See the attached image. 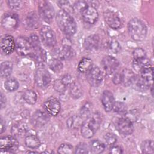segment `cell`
<instances>
[{
    "instance_id": "6da1fadb",
    "label": "cell",
    "mask_w": 154,
    "mask_h": 154,
    "mask_svg": "<svg viewBox=\"0 0 154 154\" xmlns=\"http://www.w3.org/2000/svg\"><path fill=\"white\" fill-rule=\"evenodd\" d=\"M55 19L60 29L66 35L72 36L75 34L77 29L76 22L67 11L60 10L56 14Z\"/></svg>"
},
{
    "instance_id": "7a4b0ae2",
    "label": "cell",
    "mask_w": 154,
    "mask_h": 154,
    "mask_svg": "<svg viewBox=\"0 0 154 154\" xmlns=\"http://www.w3.org/2000/svg\"><path fill=\"white\" fill-rule=\"evenodd\" d=\"M102 118L99 112L91 114L84 120L81 126V135L85 138H91L100 128Z\"/></svg>"
},
{
    "instance_id": "3957f363",
    "label": "cell",
    "mask_w": 154,
    "mask_h": 154,
    "mask_svg": "<svg viewBox=\"0 0 154 154\" xmlns=\"http://www.w3.org/2000/svg\"><path fill=\"white\" fill-rule=\"evenodd\" d=\"M131 37L135 41H143L147 35V29L144 23L138 18L130 20L128 25Z\"/></svg>"
},
{
    "instance_id": "277c9868",
    "label": "cell",
    "mask_w": 154,
    "mask_h": 154,
    "mask_svg": "<svg viewBox=\"0 0 154 154\" xmlns=\"http://www.w3.org/2000/svg\"><path fill=\"white\" fill-rule=\"evenodd\" d=\"M0 147L1 153H14L19 148V143L13 136H5L0 139Z\"/></svg>"
},
{
    "instance_id": "5b68a950",
    "label": "cell",
    "mask_w": 154,
    "mask_h": 154,
    "mask_svg": "<svg viewBox=\"0 0 154 154\" xmlns=\"http://www.w3.org/2000/svg\"><path fill=\"white\" fill-rule=\"evenodd\" d=\"M40 36L43 45L48 48H53L57 43L55 34L48 26L42 27L40 31Z\"/></svg>"
},
{
    "instance_id": "8992f818",
    "label": "cell",
    "mask_w": 154,
    "mask_h": 154,
    "mask_svg": "<svg viewBox=\"0 0 154 154\" xmlns=\"http://www.w3.org/2000/svg\"><path fill=\"white\" fill-rule=\"evenodd\" d=\"M15 49L17 53L22 56L31 55L34 50L29 40L23 37H19L16 39Z\"/></svg>"
},
{
    "instance_id": "52a82bcc",
    "label": "cell",
    "mask_w": 154,
    "mask_h": 154,
    "mask_svg": "<svg viewBox=\"0 0 154 154\" xmlns=\"http://www.w3.org/2000/svg\"><path fill=\"white\" fill-rule=\"evenodd\" d=\"M86 78L91 86L97 87L102 82L103 75L100 69L97 66H93L87 72Z\"/></svg>"
},
{
    "instance_id": "ba28073f",
    "label": "cell",
    "mask_w": 154,
    "mask_h": 154,
    "mask_svg": "<svg viewBox=\"0 0 154 154\" xmlns=\"http://www.w3.org/2000/svg\"><path fill=\"white\" fill-rule=\"evenodd\" d=\"M34 79L37 85L40 88H44L48 86L51 81V75L49 72L43 67H39L37 69Z\"/></svg>"
},
{
    "instance_id": "9c48e42d",
    "label": "cell",
    "mask_w": 154,
    "mask_h": 154,
    "mask_svg": "<svg viewBox=\"0 0 154 154\" xmlns=\"http://www.w3.org/2000/svg\"><path fill=\"white\" fill-rule=\"evenodd\" d=\"M38 14L46 22H49L53 19L55 11L51 4L48 1H40L38 5Z\"/></svg>"
},
{
    "instance_id": "30bf717a",
    "label": "cell",
    "mask_w": 154,
    "mask_h": 154,
    "mask_svg": "<svg viewBox=\"0 0 154 154\" xmlns=\"http://www.w3.org/2000/svg\"><path fill=\"white\" fill-rule=\"evenodd\" d=\"M116 126L119 132L123 136L130 135L134 131L132 122L128 117L119 118Z\"/></svg>"
},
{
    "instance_id": "8fae6325",
    "label": "cell",
    "mask_w": 154,
    "mask_h": 154,
    "mask_svg": "<svg viewBox=\"0 0 154 154\" xmlns=\"http://www.w3.org/2000/svg\"><path fill=\"white\" fill-rule=\"evenodd\" d=\"M19 23V17L14 13H7L3 15L1 20L2 27L7 31L15 29Z\"/></svg>"
},
{
    "instance_id": "7c38bea8",
    "label": "cell",
    "mask_w": 154,
    "mask_h": 154,
    "mask_svg": "<svg viewBox=\"0 0 154 154\" xmlns=\"http://www.w3.org/2000/svg\"><path fill=\"white\" fill-rule=\"evenodd\" d=\"M103 17L105 22L111 28L118 29L121 27V19L116 12L112 10H106L103 13Z\"/></svg>"
},
{
    "instance_id": "4fadbf2b",
    "label": "cell",
    "mask_w": 154,
    "mask_h": 154,
    "mask_svg": "<svg viewBox=\"0 0 154 154\" xmlns=\"http://www.w3.org/2000/svg\"><path fill=\"white\" fill-rule=\"evenodd\" d=\"M102 67L106 75H112L119 66V61L112 56L106 55L102 60Z\"/></svg>"
},
{
    "instance_id": "5bb4252c",
    "label": "cell",
    "mask_w": 154,
    "mask_h": 154,
    "mask_svg": "<svg viewBox=\"0 0 154 154\" xmlns=\"http://www.w3.org/2000/svg\"><path fill=\"white\" fill-rule=\"evenodd\" d=\"M49 119V114L46 112L37 110L31 116V123L34 126L40 128L47 124Z\"/></svg>"
},
{
    "instance_id": "9a60e30c",
    "label": "cell",
    "mask_w": 154,
    "mask_h": 154,
    "mask_svg": "<svg viewBox=\"0 0 154 154\" xmlns=\"http://www.w3.org/2000/svg\"><path fill=\"white\" fill-rule=\"evenodd\" d=\"M43 107L45 111L50 116H57L61 109L60 101L55 97H51L45 102Z\"/></svg>"
},
{
    "instance_id": "2e32d148",
    "label": "cell",
    "mask_w": 154,
    "mask_h": 154,
    "mask_svg": "<svg viewBox=\"0 0 154 154\" xmlns=\"http://www.w3.org/2000/svg\"><path fill=\"white\" fill-rule=\"evenodd\" d=\"M81 16L83 20L89 24L94 23L98 19L99 14L96 8L91 5H88V6L82 11Z\"/></svg>"
},
{
    "instance_id": "e0dca14e",
    "label": "cell",
    "mask_w": 154,
    "mask_h": 154,
    "mask_svg": "<svg viewBox=\"0 0 154 154\" xmlns=\"http://www.w3.org/2000/svg\"><path fill=\"white\" fill-rule=\"evenodd\" d=\"M16 42L10 35H4L1 40V48L5 55H8L13 52L15 49Z\"/></svg>"
},
{
    "instance_id": "ac0fdd59",
    "label": "cell",
    "mask_w": 154,
    "mask_h": 154,
    "mask_svg": "<svg viewBox=\"0 0 154 154\" xmlns=\"http://www.w3.org/2000/svg\"><path fill=\"white\" fill-rule=\"evenodd\" d=\"M57 58L60 60H68L72 58L75 54L73 49L68 45H63L55 50Z\"/></svg>"
},
{
    "instance_id": "d6986e66",
    "label": "cell",
    "mask_w": 154,
    "mask_h": 154,
    "mask_svg": "<svg viewBox=\"0 0 154 154\" xmlns=\"http://www.w3.org/2000/svg\"><path fill=\"white\" fill-rule=\"evenodd\" d=\"M101 102L104 109L106 112H110L112 110L115 100L112 93L109 90H105L102 94L101 98Z\"/></svg>"
},
{
    "instance_id": "ffe728a7",
    "label": "cell",
    "mask_w": 154,
    "mask_h": 154,
    "mask_svg": "<svg viewBox=\"0 0 154 154\" xmlns=\"http://www.w3.org/2000/svg\"><path fill=\"white\" fill-rule=\"evenodd\" d=\"M99 37L96 34H92L85 38L84 42V48L88 51H93L98 48Z\"/></svg>"
},
{
    "instance_id": "44dd1931",
    "label": "cell",
    "mask_w": 154,
    "mask_h": 154,
    "mask_svg": "<svg viewBox=\"0 0 154 154\" xmlns=\"http://www.w3.org/2000/svg\"><path fill=\"white\" fill-rule=\"evenodd\" d=\"M25 24L30 29H37L40 24V18L37 14L34 11L29 13L25 18Z\"/></svg>"
},
{
    "instance_id": "7402d4cb",
    "label": "cell",
    "mask_w": 154,
    "mask_h": 154,
    "mask_svg": "<svg viewBox=\"0 0 154 154\" xmlns=\"http://www.w3.org/2000/svg\"><path fill=\"white\" fill-rule=\"evenodd\" d=\"M120 75L121 83L126 87L133 85L137 78L135 73L131 70L128 69H124L120 73Z\"/></svg>"
},
{
    "instance_id": "603a6c76",
    "label": "cell",
    "mask_w": 154,
    "mask_h": 154,
    "mask_svg": "<svg viewBox=\"0 0 154 154\" xmlns=\"http://www.w3.org/2000/svg\"><path fill=\"white\" fill-rule=\"evenodd\" d=\"M30 55L39 64H42L46 60V52L41 47L34 49L32 53Z\"/></svg>"
},
{
    "instance_id": "cb8c5ba5",
    "label": "cell",
    "mask_w": 154,
    "mask_h": 154,
    "mask_svg": "<svg viewBox=\"0 0 154 154\" xmlns=\"http://www.w3.org/2000/svg\"><path fill=\"white\" fill-rule=\"evenodd\" d=\"M149 66H150V60L146 57L140 59H135L133 61L132 67L134 70L138 73H140L143 69Z\"/></svg>"
},
{
    "instance_id": "d4e9b609",
    "label": "cell",
    "mask_w": 154,
    "mask_h": 154,
    "mask_svg": "<svg viewBox=\"0 0 154 154\" xmlns=\"http://www.w3.org/2000/svg\"><path fill=\"white\" fill-rule=\"evenodd\" d=\"M69 93L73 99H79L83 94L82 86L78 82L73 81L69 85Z\"/></svg>"
},
{
    "instance_id": "484cf974",
    "label": "cell",
    "mask_w": 154,
    "mask_h": 154,
    "mask_svg": "<svg viewBox=\"0 0 154 154\" xmlns=\"http://www.w3.org/2000/svg\"><path fill=\"white\" fill-rule=\"evenodd\" d=\"M28 131L27 125L24 122H18L13 125L11 132L14 136H20L25 134Z\"/></svg>"
},
{
    "instance_id": "4316f807",
    "label": "cell",
    "mask_w": 154,
    "mask_h": 154,
    "mask_svg": "<svg viewBox=\"0 0 154 154\" xmlns=\"http://www.w3.org/2000/svg\"><path fill=\"white\" fill-rule=\"evenodd\" d=\"M83 118L80 115H74L70 117L67 121V126L69 129H75L81 126L83 122Z\"/></svg>"
},
{
    "instance_id": "83f0119b",
    "label": "cell",
    "mask_w": 154,
    "mask_h": 154,
    "mask_svg": "<svg viewBox=\"0 0 154 154\" xmlns=\"http://www.w3.org/2000/svg\"><path fill=\"white\" fill-rule=\"evenodd\" d=\"M25 144L27 147L29 149H35L40 147V141L35 135L31 134L27 135L25 137Z\"/></svg>"
},
{
    "instance_id": "f1b7e54d",
    "label": "cell",
    "mask_w": 154,
    "mask_h": 154,
    "mask_svg": "<svg viewBox=\"0 0 154 154\" xmlns=\"http://www.w3.org/2000/svg\"><path fill=\"white\" fill-rule=\"evenodd\" d=\"M90 152L93 153H101L105 149V144L98 140H93L90 144Z\"/></svg>"
},
{
    "instance_id": "f546056e",
    "label": "cell",
    "mask_w": 154,
    "mask_h": 154,
    "mask_svg": "<svg viewBox=\"0 0 154 154\" xmlns=\"http://www.w3.org/2000/svg\"><path fill=\"white\" fill-rule=\"evenodd\" d=\"M1 77L7 78L10 76L13 70V64L10 61H5L1 63L0 67Z\"/></svg>"
},
{
    "instance_id": "4dcf8cb0",
    "label": "cell",
    "mask_w": 154,
    "mask_h": 154,
    "mask_svg": "<svg viewBox=\"0 0 154 154\" xmlns=\"http://www.w3.org/2000/svg\"><path fill=\"white\" fill-rule=\"evenodd\" d=\"M92 64L93 63L91 59L88 58L84 57L80 60V61L78 63V70L81 73L87 72L93 66Z\"/></svg>"
},
{
    "instance_id": "1f68e13d",
    "label": "cell",
    "mask_w": 154,
    "mask_h": 154,
    "mask_svg": "<svg viewBox=\"0 0 154 154\" xmlns=\"http://www.w3.org/2000/svg\"><path fill=\"white\" fill-rule=\"evenodd\" d=\"M49 67L54 72H60L63 68V64L61 60L57 58H53L49 60L48 61Z\"/></svg>"
},
{
    "instance_id": "d6a6232c",
    "label": "cell",
    "mask_w": 154,
    "mask_h": 154,
    "mask_svg": "<svg viewBox=\"0 0 154 154\" xmlns=\"http://www.w3.org/2000/svg\"><path fill=\"white\" fill-rule=\"evenodd\" d=\"M23 98L28 104L34 105L37 101V96L34 91L32 90H26L23 94Z\"/></svg>"
},
{
    "instance_id": "836d02e7",
    "label": "cell",
    "mask_w": 154,
    "mask_h": 154,
    "mask_svg": "<svg viewBox=\"0 0 154 154\" xmlns=\"http://www.w3.org/2000/svg\"><path fill=\"white\" fill-rule=\"evenodd\" d=\"M106 49L111 53L117 54L120 51L121 46L117 40L111 38L106 43Z\"/></svg>"
},
{
    "instance_id": "e575fe53",
    "label": "cell",
    "mask_w": 154,
    "mask_h": 154,
    "mask_svg": "<svg viewBox=\"0 0 154 154\" xmlns=\"http://www.w3.org/2000/svg\"><path fill=\"white\" fill-rule=\"evenodd\" d=\"M141 150L144 153H153L154 144L151 140H146L141 144Z\"/></svg>"
},
{
    "instance_id": "d590c367",
    "label": "cell",
    "mask_w": 154,
    "mask_h": 154,
    "mask_svg": "<svg viewBox=\"0 0 154 154\" xmlns=\"http://www.w3.org/2000/svg\"><path fill=\"white\" fill-rule=\"evenodd\" d=\"M19 82L17 80L13 78L7 79L4 82V87L8 91L13 92L16 91L19 88Z\"/></svg>"
},
{
    "instance_id": "8d00e7d4",
    "label": "cell",
    "mask_w": 154,
    "mask_h": 154,
    "mask_svg": "<svg viewBox=\"0 0 154 154\" xmlns=\"http://www.w3.org/2000/svg\"><path fill=\"white\" fill-rule=\"evenodd\" d=\"M88 6V4L84 1H79L75 2L72 5V10L76 13H81Z\"/></svg>"
},
{
    "instance_id": "74e56055",
    "label": "cell",
    "mask_w": 154,
    "mask_h": 154,
    "mask_svg": "<svg viewBox=\"0 0 154 154\" xmlns=\"http://www.w3.org/2000/svg\"><path fill=\"white\" fill-rule=\"evenodd\" d=\"M67 87V86L64 84L61 79L55 80L53 84L54 90L60 93H63L66 90Z\"/></svg>"
},
{
    "instance_id": "f35d334b",
    "label": "cell",
    "mask_w": 154,
    "mask_h": 154,
    "mask_svg": "<svg viewBox=\"0 0 154 154\" xmlns=\"http://www.w3.org/2000/svg\"><path fill=\"white\" fill-rule=\"evenodd\" d=\"M57 152L60 154H71L73 152V148L71 144L64 143L59 146Z\"/></svg>"
},
{
    "instance_id": "ab89813d",
    "label": "cell",
    "mask_w": 154,
    "mask_h": 154,
    "mask_svg": "<svg viewBox=\"0 0 154 154\" xmlns=\"http://www.w3.org/2000/svg\"><path fill=\"white\" fill-rule=\"evenodd\" d=\"M104 140L106 143V144L108 146H112L116 144V143L117 141V136L114 134L113 133H107L104 136Z\"/></svg>"
},
{
    "instance_id": "60d3db41",
    "label": "cell",
    "mask_w": 154,
    "mask_h": 154,
    "mask_svg": "<svg viewBox=\"0 0 154 154\" xmlns=\"http://www.w3.org/2000/svg\"><path fill=\"white\" fill-rule=\"evenodd\" d=\"M115 112L120 114L125 113L127 111L126 105L122 102H115L113 109Z\"/></svg>"
},
{
    "instance_id": "b9f144b4",
    "label": "cell",
    "mask_w": 154,
    "mask_h": 154,
    "mask_svg": "<svg viewBox=\"0 0 154 154\" xmlns=\"http://www.w3.org/2000/svg\"><path fill=\"white\" fill-rule=\"evenodd\" d=\"M75 153H90V147L85 143H81L76 147Z\"/></svg>"
},
{
    "instance_id": "7bdbcfd3",
    "label": "cell",
    "mask_w": 154,
    "mask_h": 154,
    "mask_svg": "<svg viewBox=\"0 0 154 154\" xmlns=\"http://www.w3.org/2000/svg\"><path fill=\"white\" fill-rule=\"evenodd\" d=\"M133 57L135 59H140L146 57V51L141 48H137L133 51Z\"/></svg>"
},
{
    "instance_id": "ee69618b",
    "label": "cell",
    "mask_w": 154,
    "mask_h": 154,
    "mask_svg": "<svg viewBox=\"0 0 154 154\" xmlns=\"http://www.w3.org/2000/svg\"><path fill=\"white\" fill-rule=\"evenodd\" d=\"M91 107L88 103H85L81 108L80 111V116L83 119L87 118L91 114Z\"/></svg>"
},
{
    "instance_id": "f6af8a7d",
    "label": "cell",
    "mask_w": 154,
    "mask_h": 154,
    "mask_svg": "<svg viewBox=\"0 0 154 154\" xmlns=\"http://www.w3.org/2000/svg\"><path fill=\"white\" fill-rule=\"evenodd\" d=\"M7 4L8 7L13 10H19L23 6V2L21 1H8Z\"/></svg>"
},
{
    "instance_id": "bcb514c9",
    "label": "cell",
    "mask_w": 154,
    "mask_h": 154,
    "mask_svg": "<svg viewBox=\"0 0 154 154\" xmlns=\"http://www.w3.org/2000/svg\"><path fill=\"white\" fill-rule=\"evenodd\" d=\"M29 40L33 47V49H35V48L40 47V42H39L38 38L37 35H31L30 37V38H29Z\"/></svg>"
},
{
    "instance_id": "7dc6e473",
    "label": "cell",
    "mask_w": 154,
    "mask_h": 154,
    "mask_svg": "<svg viewBox=\"0 0 154 154\" xmlns=\"http://www.w3.org/2000/svg\"><path fill=\"white\" fill-rule=\"evenodd\" d=\"M109 152L112 154H120L123 153V150L120 146L113 145L111 146Z\"/></svg>"
},
{
    "instance_id": "c3c4849f",
    "label": "cell",
    "mask_w": 154,
    "mask_h": 154,
    "mask_svg": "<svg viewBox=\"0 0 154 154\" xmlns=\"http://www.w3.org/2000/svg\"><path fill=\"white\" fill-rule=\"evenodd\" d=\"M61 79L67 86L70 85L73 82V78H72V76H70V75H65L64 76H63Z\"/></svg>"
},
{
    "instance_id": "681fc988",
    "label": "cell",
    "mask_w": 154,
    "mask_h": 154,
    "mask_svg": "<svg viewBox=\"0 0 154 154\" xmlns=\"http://www.w3.org/2000/svg\"><path fill=\"white\" fill-rule=\"evenodd\" d=\"M58 4H59V6L61 7L63 10H65L66 11V8H68L69 6H70V5L69 4V1H58Z\"/></svg>"
},
{
    "instance_id": "f907efd6",
    "label": "cell",
    "mask_w": 154,
    "mask_h": 154,
    "mask_svg": "<svg viewBox=\"0 0 154 154\" xmlns=\"http://www.w3.org/2000/svg\"><path fill=\"white\" fill-rule=\"evenodd\" d=\"M112 81L115 84H119L121 83V75L120 73H116L112 78Z\"/></svg>"
},
{
    "instance_id": "816d5d0a",
    "label": "cell",
    "mask_w": 154,
    "mask_h": 154,
    "mask_svg": "<svg viewBox=\"0 0 154 154\" xmlns=\"http://www.w3.org/2000/svg\"><path fill=\"white\" fill-rule=\"evenodd\" d=\"M6 103V97L2 93H1V108H3L5 106Z\"/></svg>"
},
{
    "instance_id": "f5cc1de1",
    "label": "cell",
    "mask_w": 154,
    "mask_h": 154,
    "mask_svg": "<svg viewBox=\"0 0 154 154\" xmlns=\"http://www.w3.org/2000/svg\"><path fill=\"white\" fill-rule=\"evenodd\" d=\"M5 131V123L4 122L2 118H1V123H0V133L2 134Z\"/></svg>"
},
{
    "instance_id": "db71d44e",
    "label": "cell",
    "mask_w": 154,
    "mask_h": 154,
    "mask_svg": "<svg viewBox=\"0 0 154 154\" xmlns=\"http://www.w3.org/2000/svg\"><path fill=\"white\" fill-rule=\"evenodd\" d=\"M27 152L28 153H38V152H35V151H28Z\"/></svg>"
}]
</instances>
